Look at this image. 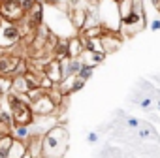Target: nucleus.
Listing matches in <instances>:
<instances>
[{"mask_svg":"<svg viewBox=\"0 0 160 158\" xmlns=\"http://www.w3.org/2000/svg\"><path fill=\"white\" fill-rule=\"evenodd\" d=\"M66 141H68V134L62 126H55L53 130H49L43 139H42V156H55L60 158V154L66 151Z\"/></svg>","mask_w":160,"mask_h":158,"instance_id":"f257e3e1","label":"nucleus"},{"mask_svg":"<svg viewBox=\"0 0 160 158\" xmlns=\"http://www.w3.org/2000/svg\"><path fill=\"white\" fill-rule=\"evenodd\" d=\"M19 40H21V30L17 28V25L15 23L2 21V25H0V49L12 47Z\"/></svg>","mask_w":160,"mask_h":158,"instance_id":"f03ea898","label":"nucleus"},{"mask_svg":"<svg viewBox=\"0 0 160 158\" xmlns=\"http://www.w3.org/2000/svg\"><path fill=\"white\" fill-rule=\"evenodd\" d=\"M25 10L21 8L19 0H0V17L8 19L10 23H15L23 17Z\"/></svg>","mask_w":160,"mask_h":158,"instance_id":"7ed1b4c3","label":"nucleus"},{"mask_svg":"<svg viewBox=\"0 0 160 158\" xmlns=\"http://www.w3.org/2000/svg\"><path fill=\"white\" fill-rule=\"evenodd\" d=\"M121 25H122V28H124L126 34L138 32V30L143 28V13H141V12H136V10H130L128 13L122 15Z\"/></svg>","mask_w":160,"mask_h":158,"instance_id":"20e7f679","label":"nucleus"},{"mask_svg":"<svg viewBox=\"0 0 160 158\" xmlns=\"http://www.w3.org/2000/svg\"><path fill=\"white\" fill-rule=\"evenodd\" d=\"M30 109H32V113H34V115L47 117V115L55 113V109H57V104H55V102L49 98V94L45 92V94H43V96H40L38 100L30 102Z\"/></svg>","mask_w":160,"mask_h":158,"instance_id":"39448f33","label":"nucleus"},{"mask_svg":"<svg viewBox=\"0 0 160 158\" xmlns=\"http://www.w3.org/2000/svg\"><path fill=\"white\" fill-rule=\"evenodd\" d=\"M43 75L51 79L53 85H58V83L62 81V64H60V60H57V58H55V60L47 62Z\"/></svg>","mask_w":160,"mask_h":158,"instance_id":"423d86ee","label":"nucleus"},{"mask_svg":"<svg viewBox=\"0 0 160 158\" xmlns=\"http://www.w3.org/2000/svg\"><path fill=\"white\" fill-rule=\"evenodd\" d=\"M19 60H21V58L15 57V55L0 57V75H10V77H12V73H13V70L17 68Z\"/></svg>","mask_w":160,"mask_h":158,"instance_id":"0eeeda50","label":"nucleus"},{"mask_svg":"<svg viewBox=\"0 0 160 158\" xmlns=\"http://www.w3.org/2000/svg\"><path fill=\"white\" fill-rule=\"evenodd\" d=\"M28 89H30V85H28V81H27L25 75H13L12 77V91L10 92L21 96V94H27Z\"/></svg>","mask_w":160,"mask_h":158,"instance_id":"6e6552de","label":"nucleus"},{"mask_svg":"<svg viewBox=\"0 0 160 158\" xmlns=\"http://www.w3.org/2000/svg\"><path fill=\"white\" fill-rule=\"evenodd\" d=\"M68 58H77V57H81L83 55V42H81V38H77V36H73V38H70L68 42Z\"/></svg>","mask_w":160,"mask_h":158,"instance_id":"1a4fd4ad","label":"nucleus"},{"mask_svg":"<svg viewBox=\"0 0 160 158\" xmlns=\"http://www.w3.org/2000/svg\"><path fill=\"white\" fill-rule=\"evenodd\" d=\"M10 130H12V136L15 139H21L25 143L30 139V124H13Z\"/></svg>","mask_w":160,"mask_h":158,"instance_id":"9d476101","label":"nucleus"},{"mask_svg":"<svg viewBox=\"0 0 160 158\" xmlns=\"http://www.w3.org/2000/svg\"><path fill=\"white\" fill-rule=\"evenodd\" d=\"M25 152H27V143L13 137V143H12V147L8 149V158H21Z\"/></svg>","mask_w":160,"mask_h":158,"instance_id":"9b49d317","label":"nucleus"},{"mask_svg":"<svg viewBox=\"0 0 160 158\" xmlns=\"http://www.w3.org/2000/svg\"><path fill=\"white\" fill-rule=\"evenodd\" d=\"M12 126H13L12 111H8V109H2V107H0V128H2L4 132H8Z\"/></svg>","mask_w":160,"mask_h":158,"instance_id":"f8f14e48","label":"nucleus"},{"mask_svg":"<svg viewBox=\"0 0 160 158\" xmlns=\"http://www.w3.org/2000/svg\"><path fill=\"white\" fill-rule=\"evenodd\" d=\"M42 12H43V6H42V4H38V2H34V6L27 12V13L30 15L32 25H40V23H42Z\"/></svg>","mask_w":160,"mask_h":158,"instance_id":"ddd939ff","label":"nucleus"},{"mask_svg":"<svg viewBox=\"0 0 160 158\" xmlns=\"http://www.w3.org/2000/svg\"><path fill=\"white\" fill-rule=\"evenodd\" d=\"M92 73H94V64L92 62H83L79 72H77V77H81L83 81H87V79H91Z\"/></svg>","mask_w":160,"mask_h":158,"instance_id":"4468645a","label":"nucleus"},{"mask_svg":"<svg viewBox=\"0 0 160 158\" xmlns=\"http://www.w3.org/2000/svg\"><path fill=\"white\" fill-rule=\"evenodd\" d=\"M104 36V27L92 25V28H83V38H102Z\"/></svg>","mask_w":160,"mask_h":158,"instance_id":"2eb2a0df","label":"nucleus"},{"mask_svg":"<svg viewBox=\"0 0 160 158\" xmlns=\"http://www.w3.org/2000/svg\"><path fill=\"white\" fill-rule=\"evenodd\" d=\"M55 58H57V60L68 58V43H66V42H58V43L55 45Z\"/></svg>","mask_w":160,"mask_h":158,"instance_id":"dca6fc26","label":"nucleus"},{"mask_svg":"<svg viewBox=\"0 0 160 158\" xmlns=\"http://www.w3.org/2000/svg\"><path fill=\"white\" fill-rule=\"evenodd\" d=\"M72 21H73V27H75V28H83V27H85V21H87V13H85L83 10H75Z\"/></svg>","mask_w":160,"mask_h":158,"instance_id":"f3484780","label":"nucleus"},{"mask_svg":"<svg viewBox=\"0 0 160 158\" xmlns=\"http://www.w3.org/2000/svg\"><path fill=\"white\" fill-rule=\"evenodd\" d=\"M12 91V79L8 75H0V96H6Z\"/></svg>","mask_w":160,"mask_h":158,"instance_id":"a211bd4d","label":"nucleus"},{"mask_svg":"<svg viewBox=\"0 0 160 158\" xmlns=\"http://www.w3.org/2000/svg\"><path fill=\"white\" fill-rule=\"evenodd\" d=\"M139 106H141L143 109H149V107L152 106V100H151V96H145V98H141V100H139Z\"/></svg>","mask_w":160,"mask_h":158,"instance_id":"6ab92c4d","label":"nucleus"},{"mask_svg":"<svg viewBox=\"0 0 160 158\" xmlns=\"http://www.w3.org/2000/svg\"><path fill=\"white\" fill-rule=\"evenodd\" d=\"M126 124H128L130 128H136V130L139 128V121H138V119H134V117H130V119L126 121Z\"/></svg>","mask_w":160,"mask_h":158,"instance_id":"aec40b11","label":"nucleus"},{"mask_svg":"<svg viewBox=\"0 0 160 158\" xmlns=\"http://www.w3.org/2000/svg\"><path fill=\"white\" fill-rule=\"evenodd\" d=\"M151 30H152V32L160 30V19H152V23H151Z\"/></svg>","mask_w":160,"mask_h":158,"instance_id":"412c9836","label":"nucleus"},{"mask_svg":"<svg viewBox=\"0 0 160 158\" xmlns=\"http://www.w3.org/2000/svg\"><path fill=\"white\" fill-rule=\"evenodd\" d=\"M87 141H89V143H96V141H98V136H96L94 132H91V134L87 136Z\"/></svg>","mask_w":160,"mask_h":158,"instance_id":"4be33fe9","label":"nucleus"},{"mask_svg":"<svg viewBox=\"0 0 160 158\" xmlns=\"http://www.w3.org/2000/svg\"><path fill=\"white\" fill-rule=\"evenodd\" d=\"M151 134H152V130H151V128H147V130H141V132H139V137H149Z\"/></svg>","mask_w":160,"mask_h":158,"instance_id":"5701e85b","label":"nucleus"},{"mask_svg":"<svg viewBox=\"0 0 160 158\" xmlns=\"http://www.w3.org/2000/svg\"><path fill=\"white\" fill-rule=\"evenodd\" d=\"M68 2H70V4H72V6H77V4H79V2H81V0H68Z\"/></svg>","mask_w":160,"mask_h":158,"instance_id":"b1692460","label":"nucleus"},{"mask_svg":"<svg viewBox=\"0 0 160 158\" xmlns=\"http://www.w3.org/2000/svg\"><path fill=\"white\" fill-rule=\"evenodd\" d=\"M21 158H32V154H30V152H28V151H27V152H25V154H23V156H21Z\"/></svg>","mask_w":160,"mask_h":158,"instance_id":"393cba45","label":"nucleus"},{"mask_svg":"<svg viewBox=\"0 0 160 158\" xmlns=\"http://www.w3.org/2000/svg\"><path fill=\"white\" fill-rule=\"evenodd\" d=\"M0 158H8V152H4V151H0Z\"/></svg>","mask_w":160,"mask_h":158,"instance_id":"a878e982","label":"nucleus"},{"mask_svg":"<svg viewBox=\"0 0 160 158\" xmlns=\"http://www.w3.org/2000/svg\"><path fill=\"white\" fill-rule=\"evenodd\" d=\"M151 2H152L154 6H158V4H160V0H151Z\"/></svg>","mask_w":160,"mask_h":158,"instance_id":"bb28decb","label":"nucleus"},{"mask_svg":"<svg viewBox=\"0 0 160 158\" xmlns=\"http://www.w3.org/2000/svg\"><path fill=\"white\" fill-rule=\"evenodd\" d=\"M2 21H6V19H2V17H0V25H2Z\"/></svg>","mask_w":160,"mask_h":158,"instance_id":"cd10ccee","label":"nucleus"},{"mask_svg":"<svg viewBox=\"0 0 160 158\" xmlns=\"http://www.w3.org/2000/svg\"><path fill=\"white\" fill-rule=\"evenodd\" d=\"M158 111H160V100H158Z\"/></svg>","mask_w":160,"mask_h":158,"instance_id":"c85d7f7f","label":"nucleus"},{"mask_svg":"<svg viewBox=\"0 0 160 158\" xmlns=\"http://www.w3.org/2000/svg\"><path fill=\"white\" fill-rule=\"evenodd\" d=\"M43 158H55V156H43Z\"/></svg>","mask_w":160,"mask_h":158,"instance_id":"c756f323","label":"nucleus"},{"mask_svg":"<svg viewBox=\"0 0 160 158\" xmlns=\"http://www.w3.org/2000/svg\"><path fill=\"white\" fill-rule=\"evenodd\" d=\"M115 2H122V0H115Z\"/></svg>","mask_w":160,"mask_h":158,"instance_id":"7c9ffc66","label":"nucleus"}]
</instances>
